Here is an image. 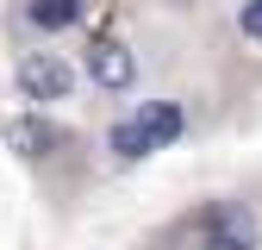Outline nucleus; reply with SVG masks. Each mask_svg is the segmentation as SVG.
Instances as JSON below:
<instances>
[{"label":"nucleus","mask_w":262,"mask_h":250,"mask_svg":"<svg viewBox=\"0 0 262 250\" xmlns=\"http://www.w3.org/2000/svg\"><path fill=\"white\" fill-rule=\"evenodd\" d=\"M25 19L38 25V31H62V25H75V19H81V7H75V0H31Z\"/></svg>","instance_id":"obj_7"},{"label":"nucleus","mask_w":262,"mask_h":250,"mask_svg":"<svg viewBox=\"0 0 262 250\" xmlns=\"http://www.w3.org/2000/svg\"><path fill=\"white\" fill-rule=\"evenodd\" d=\"M13 81H19V94H25L31 107H56V100L75 94V69H69L56 50H25V56L13 62Z\"/></svg>","instance_id":"obj_1"},{"label":"nucleus","mask_w":262,"mask_h":250,"mask_svg":"<svg viewBox=\"0 0 262 250\" xmlns=\"http://www.w3.org/2000/svg\"><path fill=\"white\" fill-rule=\"evenodd\" d=\"M193 250H231V244H219V238H200V244H193Z\"/></svg>","instance_id":"obj_9"},{"label":"nucleus","mask_w":262,"mask_h":250,"mask_svg":"<svg viewBox=\"0 0 262 250\" xmlns=\"http://www.w3.org/2000/svg\"><path fill=\"white\" fill-rule=\"evenodd\" d=\"M75 7H81V0H75Z\"/></svg>","instance_id":"obj_10"},{"label":"nucleus","mask_w":262,"mask_h":250,"mask_svg":"<svg viewBox=\"0 0 262 250\" xmlns=\"http://www.w3.org/2000/svg\"><path fill=\"white\" fill-rule=\"evenodd\" d=\"M88 75L100 81L106 94H125L131 81H138V56H131L119 38H94L88 44Z\"/></svg>","instance_id":"obj_3"},{"label":"nucleus","mask_w":262,"mask_h":250,"mask_svg":"<svg viewBox=\"0 0 262 250\" xmlns=\"http://www.w3.org/2000/svg\"><path fill=\"white\" fill-rule=\"evenodd\" d=\"M7 144H13V150L25 156V163H50V156L62 150V132H56L50 119L25 113V119H13V125H7Z\"/></svg>","instance_id":"obj_4"},{"label":"nucleus","mask_w":262,"mask_h":250,"mask_svg":"<svg viewBox=\"0 0 262 250\" xmlns=\"http://www.w3.org/2000/svg\"><path fill=\"white\" fill-rule=\"evenodd\" d=\"M237 25H244L250 44H262V0H244V7H237Z\"/></svg>","instance_id":"obj_8"},{"label":"nucleus","mask_w":262,"mask_h":250,"mask_svg":"<svg viewBox=\"0 0 262 250\" xmlns=\"http://www.w3.org/2000/svg\"><path fill=\"white\" fill-rule=\"evenodd\" d=\"M106 144H113V156H119V163H144V156L156 150V144H150V132H144L138 119H119L113 132H106Z\"/></svg>","instance_id":"obj_6"},{"label":"nucleus","mask_w":262,"mask_h":250,"mask_svg":"<svg viewBox=\"0 0 262 250\" xmlns=\"http://www.w3.org/2000/svg\"><path fill=\"white\" fill-rule=\"evenodd\" d=\"M138 125L150 132V144L162 150V144H175V138H181V107H175V100H150V107L138 113Z\"/></svg>","instance_id":"obj_5"},{"label":"nucleus","mask_w":262,"mask_h":250,"mask_svg":"<svg viewBox=\"0 0 262 250\" xmlns=\"http://www.w3.org/2000/svg\"><path fill=\"white\" fill-rule=\"evenodd\" d=\"M200 225H206V238L231 244V250H262V232H256V213H250L244 200H219V206H206V213H200Z\"/></svg>","instance_id":"obj_2"}]
</instances>
